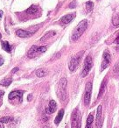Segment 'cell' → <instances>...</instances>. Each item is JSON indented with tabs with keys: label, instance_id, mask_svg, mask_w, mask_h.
Returning <instances> with one entry per match:
<instances>
[{
	"label": "cell",
	"instance_id": "484cf974",
	"mask_svg": "<svg viewBox=\"0 0 119 128\" xmlns=\"http://www.w3.org/2000/svg\"><path fill=\"white\" fill-rule=\"evenodd\" d=\"M5 95V92L2 91V90H0V106L2 105V103H3V100H2V97L3 96Z\"/></svg>",
	"mask_w": 119,
	"mask_h": 128
},
{
	"label": "cell",
	"instance_id": "83f0119b",
	"mask_svg": "<svg viewBox=\"0 0 119 128\" xmlns=\"http://www.w3.org/2000/svg\"><path fill=\"white\" fill-rule=\"evenodd\" d=\"M4 61H5V60H4V58H3L2 56L0 55V66H2L3 64H4Z\"/></svg>",
	"mask_w": 119,
	"mask_h": 128
},
{
	"label": "cell",
	"instance_id": "d6a6232c",
	"mask_svg": "<svg viewBox=\"0 0 119 128\" xmlns=\"http://www.w3.org/2000/svg\"><path fill=\"white\" fill-rule=\"evenodd\" d=\"M2 16H3V12L0 11V19H2Z\"/></svg>",
	"mask_w": 119,
	"mask_h": 128
},
{
	"label": "cell",
	"instance_id": "6da1fadb",
	"mask_svg": "<svg viewBox=\"0 0 119 128\" xmlns=\"http://www.w3.org/2000/svg\"><path fill=\"white\" fill-rule=\"evenodd\" d=\"M87 26H88V21L86 20H83L82 21H81L78 26L75 27V31L73 32V34H72V40L75 41L77 40L81 36V34L85 32L86 28H87Z\"/></svg>",
	"mask_w": 119,
	"mask_h": 128
},
{
	"label": "cell",
	"instance_id": "7402d4cb",
	"mask_svg": "<svg viewBox=\"0 0 119 128\" xmlns=\"http://www.w3.org/2000/svg\"><path fill=\"white\" fill-rule=\"evenodd\" d=\"M93 7H94V4H93V2H91V1H88V2L86 3V10H87L88 12H91V11L93 10Z\"/></svg>",
	"mask_w": 119,
	"mask_h": 128
},
{
	"label": "cell",
	"instance_id": "836d02e7",
	"mask_svg": "<svg viewBox=\"0 0 119 128\" xmlns=\"http://www.w3.org/2000/svg\"><path fill=\"white\" fill-rule=\"evenodd\" d=\"M0 128H4V126H3V123L0 122Z\"/></svg>",
	"mask_w": 119,
	"mask_h": 128
},
{
	"label": "cell",
	"instance_id": "d4e9b609",
	"mask_svg": "<svg viewBox=\"0 0 119 128\" xmlns=\"http://www.w3.org/2000/svg\"><path fill=\"white\" fill-rule=\"evenodd\" d=\"M46 47H38V54H42L44 52H46Z\"/></svg>",
	"mask_w": 119,
	"mask_h": 128
},
{
	"label": "cell",
	"instance_id": "e0dca14e",
	"mask_svg": "<svg viewBox=\"0 0 119 128\" xmlns=\"http://www.w3.org/2000/svg\"><path fill=\"white\" fill-rule=\"evenodd\" d=\"M54 35H55V32L54 31H49L47 32L45 35H44L43 37H42L41 39H40V41H45L47 39H49V38H51L52 36H54Z\"/></svg>",
	"mask_w": 119,
	"mask_h": 128
},
{
	"label": "cell",
	"instance_id": "d590c367",
	"mask_svg": "<svg viewBox=\"0 0 119 128\" xmlns=\"http://www.w3.org/2000/svg\"><path fill=\"white\" fill-rule=\"evenodd\" d=\"M1 38H2V34H0V39H1Z\"/></svg>",
	"mask_w": 119,
	"mask_h": 128
},
{
	"label": "cell",
	"instance_id": "d6986e66",
	"mask_svg": "<svg viewBox=\"0 0 119 128\" xmlns=\"http://www.w3.org/2000/svg\"><path fill=\"white\" fill-rule=\"evenodd\" d=\"M37 11H38V7H37L36 5H32V6H30L26 10V13H28V14H34V13L37 12Z\"/></svg>",
	"mask_w": 119,
	"mask_h": 128
},
{
	"label": "cell",
	"instance_id": "603a6c76",
	"mask_svg": "<svg viewBox=\"0 0 119 128\" xmlns=\"http://www.w3.org/2000/svg\"><path fill=\"white\" fill-rule=\"evenodd\" d=\"M93 120H94V115L93 113H90L87 118V125L86 126H91L93 124Z\"/></svg>",
	"mask_w": 119,
	"mask_h": 128
},
{
	"label": "cell",
	"instance_id": "5b68a950",
	"mask_svg": "<svg viewBox=\"0 0 119 128\" xmlns=\"http://www.w3.org/2000/svg\"><path fill=\"white\" fill-rule=\"evenodd\" d=\"M83 52H81V53L77 54L75 56H74L73 58L71 59L70 62H69V65H68V68H69V70L70 71H74V70L75 69L77 68L78 64L80 62V60H81V57L82 55Z\"/></svg>",
	"mask_w": 119,
	"mask_h": 128
},
{
	"label": "cell",
	"instance_id": "4dcf8cb0",
	"mask_svg": "<svg viewBox=\"0 0 119 128\" xmlns=\"http://www.w3.org/2000/svg\"><path fill=\"white\" fill-rule=\"evenodd\" d=\"M32 95H29V96H28V101H31V100H32Z\"/></svg>",
	"mask_w": 119,
	"mask_h": 128
},
{
	"label": "cell",
	"instance_id": "2e32d148",
	"mask_svg": "<svg viewBox=\"0 0 119 128\" xmlns=\"http://www.w3.org/2000/svg\"><path fill=\"white\" fill-rule=\"evenodd\" d=\"M12 79L10 77H7V78H5V79H3L0 81V85H2V86H5V87H8L9 85L12 83Z\"/></svg>",
	"mask_w": 119,
	"mask_h": 128
},
{
	"label": "cell",
	"instance_id": "8992f818",
	"mask_svg": "<svg viewBox=\"0 0 119 128\" xmlns=\"http://www.w3.org/2000/svg\"><path fill=\"white\" fill-rule=\"evenodd\" d=\"M91 91H92V83L88 82L86 85L85 94H84V104L85 105H88L90 103V97H91Z\"/></svg>",
	"mask_w": 119,
	"mask_h": 128
},
{
	"label": "cell",
	"instance_id": "8fae6325",
	"mask_svg": "<svg viewBox=\"0 0 119 128\" xmlns=\"http://www.w3.org/2000/svg\"><path fill=\"white\" fill-rule=\"evenodd\" d=\"M75 17V13H70V14L65 15L61 19V21L63 23V24H68L70 23L72 20H74V18Z\"/></svg>",
	"mask_w": 119,
	"mask_h": 128
},
{
	"label": "cell",
	"instance_id": "277c9868",
	"mask_svg": "<svg viewBox=\"0 0 119 128\" xmlns=\"http://www.w3.org/2000/svg\"><path fill=\"white\" fill-rule=\"evenodd\" d=\"M93 66V61L91 56L88 55L86 57L85 61H84V66H83V69L82 72H81V76L82 77H85L86 75H88V74L89 73V71L91 70Z\"/></svg>",
	"mask_w": 119,
	"mask_h": 128
},
{
	"label": "cell",
	"instance_id": "9a60e30c",
	"mask_svg": "<svg viewBox=\"0 0 119 128\" xmlns=\"http://www.w3.org/2000/svg\"><path fill=\"white\" fill-rule=\"evenodd\" d=\"M106 83H107V79H104L102 81V84H101V88H100V91H99V94H98V98L100 97H102V94L104 93L105 91V87H106Z\"/></svg>",
	"mask_w": 119,
	"mask_h": 128
},
{
	"label": "cell",
	"instance_id": "1f68e13d",
	"mask_svg": "<svg viewBox=\"0 0 119 128\" xmlns=\"http://www.w3.org/2000/svg\"><path fill=\"white\" fill-rule=\"evenodd\" d=\"M85 128H93V125H91V126H86Z\"/></svg>",
	"mask_w": 119,
	"mask_h": 128
},
{
	"label": "cell",
	"instance_id": "44dd1931",
	"mask_svg": "<svg viewBox=\"0 0 119 128\" xmlns=\"http://www.w3.org/2000/svg\"><path fill=\"white\" fill-rule=\"evenodd\" d=\"M46 75V71L43 68H39L36 71V75L38 77H43Z\"/></svg>",
	"mask_w": 119,
	"mask_h": 128
},
{
	"label": "cell",
	"instance_id": "3957f363",
	"mask_svg": "<svg viewBox=\"0 0 119 128\" xmlns=\"http://www.w3.org/2000/svg\"><path fill=\"white\" fill-rule=\"evenodd\" d=\"M66 89H67V79L61 78L59 83L58 89V96L61 101H64L66 99Z\"/></svg>",
	"mask_w": 119,
	"mask_h": 128
},
{
	"label": "cell",
	"instance_id": "4316f807",
	"mask_svg": "<svg viewBox=\"0 0 119 128\" xmlns=\"http://www.w3.org/2000/svg\"><path fill=\"white\" fill-rule=\"evenodd\" d=\"M76 6V2L75 1H73V2L71 3L70 5H69V8H75Z\"/></svg>",
	"mask_w": 119,
	"mask_h": 128
},
{
	"label": "cell",
	"instance_id": "30bf717a",
	"mask_svg": "<svg viewBox=\"0 0 119 128\" xmlns=\"http://www.w3.org/2000/svg\"><path fill=\"white\" fill-rule=\"evenodd\" d=\"M32 33H30L28 31H25V30L19 29L16 31V35L20 37V38H28V37L32 36Z\"/></svg>",
	"mask_w": 119,
	"mask_h": 128
},
{
	"label": "cell",
	"instance_id": "f1b7e54d",
	"mask_svg": "<svg viewBox=\"0 0 119 128\" xmlns=\"http://www.w3.org/2000/svg\"><path fill=\"white\" fill-rule=\"evenodd\" d=\"M18 70H19V68H13V69L12 70V74H14V73L17 72Z\"/></svg>",
	"mask_w": 119,
	"mask_h": 128
},
{
	"label": "cell",
	"instance_id": "f546056e",
	"mask_svg": "<svg viewBox=\"0 0 119 128\" xmlns=\"http://www.w3.org/2000/svg\"><path fill=\"white\" fill-rule=\"evenodd\" d=\"M115 42H116V43H119V34H118V36H117V38L116 39V40H115Z\"/></svg>",
	"mask_w": 119,
	"mask_h": 128
},
{
	"label": "cell",
	"instance_id": "7a4b0ae2",
	"mask_svg": "<svg viewBox=\"0 0 119 128\" xmlns=\"http://www.w3.org/2000/svg\"><path fill=\"white\" fill-rule=\"evenodd\" d=\"M71 128H81V113L77 108L73 111L72 114Z\"/></svg>",
	"mask_w": 119,
	"mask_h": 128
},
{
	"label": "cell",
	"instance_id": "ac0fdd59",
	"mask_svg": "<svg viewBox=\"0 0 119 128\" xmlns=\"http://www.w3.org/2000/svg\"><path fill=\"white\" fill-rule=\"evenodd\" d=\"M1 44H2L3 48L5 49L6 52L10 53L11 52V46H10V44H9V42H8V41H2Z\"/></svg>",
	"mask_w": 119,
	"mask_h": 128
},
{
	"label": "cell",
	"instance_id": "ba28073f",
	"mask_svg": "<svg viewBox=\"0 0 119 128\" xmlns=\"http://www.w3.org/2000/svg\"><path fill=\"white\" fill-rule=\"evenodd\" d=\"M23 94H24V91L23 90H14V91H12L9 94V99H18L19 103L22 101V97H23Z\"/></svg>",
	"mask_w": 119,
	"mask_h": 128
},
{
	"label": "cell",
	"instance_id": "5bb4252c",
	"mask_svg": "<svg viewBox=\"0 0 119 128\" xmlns=\"http://www.w3.org/2000/svg\"><path fill=\"white\" fill-rule=\"evenodd\" d=\"M63 115H64V110L63 109H61V111L58 112V115H57L55 118V120H54L55 125H59V124H60V122H61L62 118H63Z\"/></svg>",
	"mask_w": 119,
	"mask_h": 128
},
{
	"label": "cell",
	"instance_id": "52a82bcc",
	"mask_svg": "<svg viewBox=\"0 0 119 128\" xmlns=\"http://www.w3.org/2000/svg\"><path fill=\"white\" fill-rule=\"evenodd\" d=\"M110 54L108 50H105L102 55V70L105 69V68L109 67V63H110Z\"/></svg>",
	"mask_w": 119,
	"mask_h": 128
},
{
	"label": "cell",
	"instance_id": "e575fe53",
	"mask_svg": "<svg viewBox=\"0 0 119 128\" xmlns=\"http://www.w3.org/2000/svg\"><path fill=\"white\" fill-rule=\"evenodd\" d=\"M43 128H50V127H49V126H44Z\"/></svg>",
	"mask_w": 119,
	"mask_h": 128
},
{
	"label": "cell",
	"instance_id": "4fadbf2b",
	"mask_svg": "<svg viewBox=\"0 0 119 128\" xmlns=\"http://www.w3.org/2000/svg\"><path fill=\"white\" fill-rule=\"evenodd\" d=\"M37 54H38V47L32 46L30 48L29 52H28V56H29L30 58H32V57H35Z\"/></svg>",
	"mask_w": 119,
	"mask_h": 128
},
{
	"label": "cell",
	"instance_id": "9c48e42d",
	"mask_svg": "<svg viewBox=\"0 0 119 128\" xmlns=\"http://www.w3.org/2000/svg\"><path fill=\"white\" fill-rule=\"evenodd\" d=\"M102 106L99 105L97 108V113H96V127L101 128L102 127Z\"/></svg>",
	"mask_w": 119,
	"mask_h": 128
},
{
	"label": "cell",
	"instance_id": "cb8c5ba5",
	"mask_svg": "<svg viewBox=\"0 0 119 128\" xmlns=\"http://www.w3.org/2000/svg\"><path fill=\"white\" fill-rule=\"evenodd\" d=\"M112 23L114 26H118L119 25V15H115L113 19H112Z\"/></svg>",
	"mask_w": 119,
	"mask_h": 128
},
{
	"label": "cell",
	"instance_id": "7c38bea8",
	"mask_svg": "<svg viewBox=\"0 0 119 128\" xmlns=\"http://www.w3.org/2000/svg\"><path fill=\"white\" fill-rule=\"evenodd\" d=\"M56 109H57V104H56V102L54 100H51V101L49 102V106H48V109L46 110V111L48 113H54V111H56Z\"/></svg>",
	"mask_w": 119,
	"mask_h": 128
},
{
	"label": "cell",
	"instance_id": "8d00e7d4",
	"mask_svg": "<svg viewBox=\"0 0 119 128\" xmlns=\"http://www.w3.org/2000/svg\"><path fill=\"white\" fill-rule=\"evenodd\" d=\"M66 128H67V127H66Z\"/></svg>",
	"mask_w": 119,
	"mask_h": 128
},
{
	"label": "cell",
	"instance_id": "ffe728a7",
	"mask_svg": "<svg viewBox=\"0 0 119 128\" xmlns=\"http://www.w3.org/2000/svg\"><path fill=\"white\" fill-rule=\"evenodd\" d=\"M13 120V118L12 117H10V116H6V117H3V118H0V122L1 123H9V122H12V121Z\"/></svg>",
	"mask_w": 119,
	"mask_h": 128
}]
</instances>
